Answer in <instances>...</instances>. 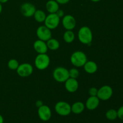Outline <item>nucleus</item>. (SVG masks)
I'll list each match as a JSON object with an SVG mask.
<instances>
[{
    "instance_id": "nucleus-1",
    "label": "nucleus",
    "mask_w": 123,
    "mask_h": 123,
    "mask_svg": "<svg viewBox=\"0 0 123 123\" xmlns=\"http://www.w3.org/2000/svg\"><path fill=\"white\" fill-rule=\"evenodd\" d=\"M78 37L79 42L82 44H91L92 41V38H93L92 31L88 26H82L78 31Z\"/></svg>"
},
{
    "instance_id": "nucleus-2",
    "label": "nucleus",
    "mask_w": 123,
    "mask_h": 123,
    "mask_svg": "<svg viewBox=\"0 0 123 123\" xmlns=\"http://www.w3.org/2000/svg\"><path fill=\"white\" fill-rule=\"evenodd\" d=\"M87 61L86 54L80 50L74 52L70 56L71 63L76 67H83Z\"/></svg>"
},
{
    "instance_id": "nucleus-3",
    "label": "nucleus",
    "mask_w": 123,
    "mask_h": 123,
    "mask_svg": "<svg viewBox=\"0 0 123 123\" xmlns=\"http://www.w3.org/2000/svg\"><path fill=\"white\" fill-rule=\"evenodd\" d=\"M50 58L46 54H40L36 56L34 60V65L37 69L44 70L50 64Z\"/></svg>"
},
{
    "instance_id": "nucleus-4",
    "label": "nucleus",
    "mask_w": 123,
    "mask_h": 123,
    "mask_svg": "<svg viewBox=\"0 0 123 123\" xmlns=\"http://www.w3.org/2000/svg\"><path fill=\"white\" fill-rule=\"evenodd\" d=\"M53 78L56 82L60 83L65 82L69 76L68 70L63 67H58L53 72Z\"/></svg>"
},
{
    "instance_id": "nucleus-5",
    "label": "nucleus",
    "mask_w": 123,
    "mask_h": 123,
    "mask_svg": "<svg viewBox=\"0 0 123 123\" xmlns=\"http://www.w3.org/2000/svg\"><path fill=\"white\" fill-rule=\"evenodd\" d=\"M55 111L60 116H67L72 112L71 105L67 102L60 101L55 104Z\"/></svg>"
},
{
    "instance_id": "nucleus-6",
    "label": "nucleus",
    "mask_w": 123,
    "mask_h": 123,
    "mask_svg": "<svg viewBox=\"0 0 123 123\" xmlns=\"http://www.w3.org/2000/svg\"><path fill=\"white\" fill-rule=\"evenodd\" d=\"M61 18L56 13H49L44 20V25L50 30H55L58 26Z\"/></svg>"
},
{
    "instance_id": "nucleus-7",
    "label": "nucleus",
    "mask_w": 123,
    "mask_h": 123,
    "mask_svg": "<svg viewBox=\"0 0 123 123\" xmlns=\"http://www.w3.org/2000/svg\"><path fill=\"white\" fill-rule=\"evenodd\" d=\"M113 95V90L109 85H103L97 91V96L100 100L103 101L110 99Z\"/></svg>"
},
{
    "instance_id": "nucleus-8",
    "label": "nucleus",
    "mask_w": 123,
    "mask_h": 123,
    "mask_svg": "<svg viewBox=\"0 0 123 123\" xmlns=\"http://www.w3.org/2000/svg\"><path fill=\"white\" fill-rule=\"evenodd\" d=\"M33 70V67L31 64L23 63L19 64L16 69V72L19 76L22 78H26L32 74Z\"/></svg>"
},
{
    "instance_id": "nucleus-9",
    "label": "nucleus",
    "mask_w": 123,
    "mask_h": 123,
    "mask_svg": "<svg viewBox=\"0 0 123 123\" xmlns=\"http://www.w3.org/2000/svg\"><path fill=\"white\" fill-rule=\"evenodd\" d=\"M36 34L38 39L46 42L52 38L51 30L47 28L45 25H42L37 28Z\"/></svg>"
},
{
    "instance_id": "nucleus-10",
    "label": "nucleus",
    "mask_w": 123,
    "mask_h": 123,
    "mask_svg": "<svg viewBox=\"0 0 123 123\" xmlns=\"http://www.w3.org/2000/svg\"><path fill=\"white\" fill-rule=\"evenodd\" d=\"M36 8L34 4L30 2H25L20 7V12L26 18L33 16Z\"/></svg>"
},
{
    "instance_id": "nucleus-11",
    "label": "nucleus",
    "mask_w": 123,
    "mask_h": 123,
    "mask_svg": "<svg viewBox=\"0 0 123 123\" xmlns=\"http://www.w3.org/2000/svg\"><path fill=\"white\" fill-rule=\"evenodd\" d=\"M38 115L40 119L43 121H48L52 117V112L48 106L43 105L38 108Z\"/></svg>"
},
{
    "instance_id": "nucleus-12",
    "label": "nucleus",
    "mask_w": 123,
    "mask_h": 123,
    "mask_svg": "<svg viewBox=\"0 0 123 123\" xmlns=\"http://www.w3.org/2000/svg\"><path fill=\"white\" fill-rule=\"evenodd\" d=\"M62 24L66 30H73L76 27V20L74 16L70 14H67L62 18Z\"/></svg>"
},
{
    "instance_id": "nucleus-13",
    "label": "nucleus",
    "mask_w": 123,
    "mask_h": 123,
    "mask_svg": "<svg viewBox=\"0 0 123 123\" xmlns=\"http://www.w3.org/2000/svg\"><path fill=\"white\" fill-rule=\"evenodd\" d=\"M64 83L66 90L71 93L75 92L79 88V83L76 79L69 78Z\"/></svg>"
},
{
    "instance_id": "nucleus-14",
    "label": "nucleus",
    "mask_w": 123,
    "mask_h": 123,
    "mask_svg": "<svg viewBox=\"0 0 123 123\" xmlns=\"http://www.w3.org/2000/svg\"><path fill=\"white\" fill-rule=\"evenodd\" d=\"M33 47L36 52L38 54H46L48 50L46 42L39 39L35 41L33 44Z\"/></svg>"
},
{
    "instance_id": "nucleus-15",
    "label": "nucleus",
    "mask_w": 123,
    "mask_h": 123,
    "mask_svg": "<svg viewBox=\"0 0 123 123\" xmlns=\"http://www.w3.org/2000/svg\"><path fill=\"white\" fill-rule=\"evenodd\" d=\"M100 104V99L97 96H90L86 100L85 107L90 111H93L97 109Z\"/></svg>"
},
{
    "instance_id": "nucleus-16",
    "label": "nucleus",
    "mask_w": 123,
    "mask_h": 123,
    "mask_svg": "<svg viewBox=\"0 0 123 123\" xmlns=\"http://www.w3.org/2000/svg\"><path fill=\"white\" fill-rule=\"evenodd\" d=\"M83 67L85 72L88 74H94L98 69L97 64L93 61H87Z\"/></svg>"
},
{
    "instance_id": "nucleus-17",
    "label": "nucleus",
    "mask_w": 123,
    "mask_h": 123,
    "mask_svg": "<svg viewBox=\"0 0 123 123\" xmlns=\"http://www.w3.org/2000/svg\"><path fill=\"white\" fill-rule=\"evenodd\" d=\"M46 8L49 13H56L60 9V6L55 0H49L46 4Z\"/></svg>"
},
{
    "instance_id": "nucleus-18",
    "label": "nucleus",
    "mask_w": 123,
    "mask_h": 123,
    "mask_svg": "<svg viewBox=\"0 0 123 123\" xmlns=\"http://www.w3.org/2000/svg\"><path fill=\"white\" fill-rule=\"evenodd\" d=\"M85 108V104L81 102H76L71 106L72 112L74 114H80L84 111Z\"/></svg>"
},
{
    "instance_id": "nucleus-19",
    "label": "nucleus",
    "mask_w": 123,
    "mask_h": 123,
    "mask_svg": "<svg viewBox=\"0 0 123 123\" xmlns=\"http://www.w3.org/2000/svg\"><path fill=\"white\" fill-rule=\"evenodd\" d=\"M34 19L39 23L44 22L46 18V14L45 12H43L42 10H36L34 14L33 15Z\"/></svg>"
},
{
    "instance_id": "nucleus-20",
    "label": "nucleus",
    "mask_w": 123,
    "mask_h": 123,
    "mask_svg": "<svg viewBox=\"0 0 123 123\" xmlns=\"http://www.w3.org/2000/svg\"><path fill=\"white\" fill-rule=\"evenodd\" d=\"M46 44L48 49L52 50H57L59 49L60 46V42H58V40L53 38H50V39L48 40L46 42Z\"/></svg>"
},
{
    "instance_id": "nucleus-21",
    "label": "nucleus",
    "mask_w": 123,
    "mask_h": 123,
    "mask_svg": "<svg viewBox=\"0 0 123 123\" xmlns=\"http://www.w3.org/2000/svg\"><path fill=\"white\" fill-rule=\"evenodd\" d=\"M75 38V35L72 30H66L63 34V39L67 43H72Z\"/></svg>"
},
{
    "instance_id": "nucleus-22",
    "label": "nucleus",
    "mask_w": 123,
    "mask_h": 123,
    "mask_svg": "<svg viewBox=\"0 0 123 123\" xmlns=\"http://www.w3.org/2000/svg\"><path fill=\"white\" fill-rule=\"evenodd\" d=\"M106 117L108 120H111V121L116 120L118 118L117 111L114 109H109L106 113Z\"/></svg>"
},
{
    "instance_id": "nucleus-23",
    "label": "nucleus",
    "mask_w": 123,
    "mask_h": 123,
    "mask_svg": "<svg viewBox=\"0 0 123 123\" xmlns=\"http://www.w3.org/2000/svg\"><path fill=\"white\" fill-rule=\"evenodd\" d=\"M7 66H8V67L10 70H16L18 66H19V64L18 60H16V59H11V60H10L8 61Z\"/></svg>"
},
{
    "instance_id": "nucleus-24",
    "label": "nucleus",
    "mask_w": 123,
    "mask_h": 123,
    "mask_svg": "<svg viewBox=\"0 0 123 123\" xmlns=\"http://www.w3.org/2000/svg\"><path fill=\"white\" fill-rule=\"evenodd\" d=\"M69 72L70 78H73V79H76L79 76V72L77 68H72L68 70Z\"/></svg>"
},
{
    "instance_id": "nucleus-25",
    "label": "nucleus",
    "mask_w": 123,
    "mask_h": 123,
    "mask_svg": "<svg viewBox=\"0 0 123 123\" xmlns=\"http://www.w3.org/2000/svg\"><path fill=\"white\" fill-rule=\"evenodd\" d=\"M98 90L96 87H91L89 89L88 93L90 96H97Z\"/></svg>"
},
{
    "instance_id": "nucleus-26",
    "label": "nucleus",
    "mask_w": 123,
    "mask_h": 123,
    "mask_svg": "<svg viewBox=\"0 0 123 123\" xmlns=\"http://www.w3.org/2000/svg\"><path fill=\"white\" fill-rule=\"evenodd\" d=\"M118 118L123 121V106L120 107L117 111Z\"/></svg>"
},
{
    "instance_id": "nucleus-27",
    "label": "nucleus",
    "mask_w": 123,
    "mask_h": 123,
    "mask_svg": "<svg viewBox=\"0 0 123 123\" xmlns=\"http://www.w3.org/2000/svg\"><path fill=\"white\" fill-rule=\"evenodd\" d=\"M56 14H57L60 18H63L64 16V11L62 10L59 9L56 12Z\"/></svg>"
},
{
    "instance_id": "nucleus-28",
    "label": "nucleus",
    "mask_w": 123,
    "mask_h": 123,
    "mask_svg": "<svg viewBox=\"0 0 123 123\" xmlns=\"http://www.w3.org/2000/svg\"><path fill=\"white\" fill-rule=\"evenodd\" d=\"M59 4H66L68 3L70 0H55Z\"/></svg>"
},
{
    "instance_id": "nucleus-29",
    "label": "nucleus",
    "mask_w": 123,
    "mask_h": 123,
    "mask_svg": "<svg viewBox=\"0 0 123 123\" xmlns=\"http://www.w3.org/2000/svg\"><path fill=\"white\" fill-rule=\"evenodd\" d=\"M43 105V102H42V100H37V102H36V106L37 107H38V108L40 107L41 106H42Z\"/></svg>"
},
{
    "instance_id": "nucleus-30",
    "label": "nucleus",
    "mask_w": 123,
    "mask_h": 123,
    "mask_svg": "<svg viewBox=\"0 0 123 123\" xmlns=\"http://www.w3.org/2000/svg\"><path fill=\"white\" fill-rule=\"evenodd\" d=\"M0 123H4V118L1 115H0Z\"/></svg>"
},
{
    "instance_id": "nucleus-31",
    "label": "nucleus",
    "mask_w": 123,
    "mask_h": 123,
    "mask_svg": "<svg viewBox=\"0 0 123 123\" xmlns=\"http://www.w3.org/2000/svg\"><path fill=\"white\" fill-rule=\"evenodd\" d=\"M8 0H0V2L1 4H4V3H6L7 2H8Z\"/></svg>"
},
{
    "instance_id": "nucleus-32",
    "label": "nucleus",
    "mask_w": 123,
    "mask_h": 123,
    "mask_svg": "<svg viewBox=\"0 0 123 123\" xmlns=\"http://www.w3.org/2000/svg\"><path fill=\"white\" fill-rule=\"evenodd\" d=\"M2 4L0 2V14L1 13V12H2Z\"/></svg>"
},
{
    "instance_id": "nucleus-33",
    "label": "nucleus",
    "mask_w": 123,
    "mask_h": 123,
    "mask_svg": "<svg viewBox=\"0 0 123 123\" xmlns=\"http://www.w3.org/2000/svg\"><path fill=\"white\" fill-rule=\"evenodd\" d=\"M91 1H92V2H99V1H100L101 0H91Z\"/></svg>"
}]
</instances>
